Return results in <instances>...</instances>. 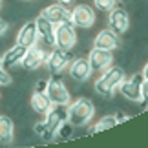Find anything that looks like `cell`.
I'll return each instance as SVG.
<instances>
[{"mask_svg":"<svg viewBox=\"0 0 148 148\" xmlns=\"http://www.w3.org/2000/svg\"><path fill=\"white\" fill-rule=\"evenodd\" d=\"M126 75H124V70L121 66H108L104 71L99 73V77L95 79V92L102 97H112L113 92L119 88Z\"/></svg>","mask_w":148,"mask_h":148,"instance_id":"1","label":"cell"},{"mask_svg":"<svg viewBox=\"0 0 148 148\" xmlns=\"http://www.w3.org/2000/svg\"><path fill=\"white\" fill-rule=\"evenodd\" d=\"M66 112H68V121L73 126H86L95 115V106L90 99L81 97L70 102L66 106Z\"/></svg>","mask_w":148,"mask_h":148,"instance_id":"2","label":"cell"},{"mask_svg":"<svg viewBox=\"0 0 148 148\" xmlns=\"http://www.w3.org/2000/svg\"><path fill=\"white\" fill-rule=\"evenodd\" d=\"M49 101L53 104L59 106H68L71 102V93L66 88V84L60 81V75H51V79L48 81V90H46Z\"/></svg>","mask_w":148,"mask_h":148,"instance_id":"3","label":"cell"},{"mask_svg":"<svg viewBox=\"0 0 148 148\" xmlns=\"http://www.w3.org/2000/svg\"><path fill=\"white\" fill-rule=\"evenodd\" d=\"M75 44H77V31L71 22H62V24L55 26V44H53L55 48L70 51L75 48Z\"/></svg>","mask_w":148,"mask_h":148,"instance_id":"4","label":"cell"},{"mask_svg":"<svg viewBox=\"0 0 148 148\" xmlns=\"http://www.w3.org/2000/svg\"><path fill=\"white\" fill-rule=\"evenodd\" d=\"M71 62V55L70 51L66 49H60V48H55L48 53V59H46V68L51 75H60L62 71L66 70L68 66H70Z\"/></svg>","mask_w":148,"mask_h":148,"instance_id":"5","label":"cell"},{"mask_svg":"<svg viewBox=\"0 0 148 148\" xmlns=\"http://www.w3.org/2000/svg\"><path fill=\"white\" fill-rule=\"evenodd\" d=\"M71 24L75 27L88 29L95 24V8L88 4H77L71 9Z\"/></svg>","mask_w":148,"mask_h":148,"instance_id":"6","label":"cell"},{"mask_svg":"<svg viewBox=\"0 0 148 148\" xmlns=\"http://www.w3.org/2000/svg\"><path fill=\"white\" fill-rule=\"evenodd\" d=\"M108 27L117 33L119 37L124 35L130 27V16H128V11L123 8V5H115L110 13H108Z\"/></svg>","mask_w":148,"mask_h":148,"instance_id":"7","label":"cell"},{"mask_svg":"<svg viewBox=\"0 0 148 148\" xmlns=\"http://www.w3.org/2000/svg\"><path fill=\"white\" fill-rule=\"evenodd\" d=\"M68 121V112H66V106H59V104H53L49 108V112L44 115V123L48 126V134H49V141L55 139L57 132H59L60 124Z\"/></svg>","mask_w":148,"mask_h":148,"instance_id":"8","label":"cell"},{"mask_svg":"<svg viewBox=\"0 0 148 148\" xmlns=\"http://www.w3.org/2000/svg\"><path fill=\"white\" fill-rule=\"evenodd\" d=\"M48 53L49 51L44 49V46L40 44H33V46L27 48L24 59L20 60V64L24 70H37V68H40L42 64H46V59H48Z\"/></svg>","mask_w":148,"mask_h":148,"instance_id":"9","label":"cell"},{"mask_svg":"<svg viewBox=\"0 0 148 148\" xmlns=\"http://www.w3.org/2000/svg\"><path fill=\"white\" fill-rule=\"evenodd\" d=\"M145 77L141 73H135L132 79H124V81L119 84V92L126 101H132V102H139L141 101V84H143Z\"/></svg>","mask_w":148,"mask_h":148,"instance_id":"10","label":"cell"},{"mask_svg":"<svg viewBox=\"0 0 148 148\" xmlns=\"http://www.w3.org/2000/svg\"><path fill=\"white\" fill-rule=\"evenodd\" d=\"M88 62L92 71H104L108 66H112L113 62V53L108 49H101V48H92V51L88 53Z\"/></svg>","mask_w":148,"mask_h":148,"instance_id":"11","label":"cell"},{"mask_svg":"<svg viewBox=\"0 0 148 148\" xmlns=\"http://www.w3.org/2000/svg\"><path fill=\"white\" fill-rule=\"evenodd\" d=\"M40 15L46 16V18L49 22H53L55 26L62 24V22H71V9H68L66 5H62L59 2L51 4V5H48V8H44Z\"/></svg>","mask_w":148,"mask_h":148,"instance_id":"12","label":"cell"},{"mask_svg":"<svg viewBox=\"0 0 148 148\" xmlns=\"http://www.w3.org/2000/svg\"><path fill=\"white\" fill-rule=\"evenodd\" d=\"M68 73L73 81L77 82H86L90 75H92V68H90L88 57H79V59L71 60L70 66H68Z\"/></svg>","mask_w":148,"mask_h":148,"instance_id":"13","label":"cell"},{"mask_svg":"<svg viewBox=\"0 0 148 148\" xmlns=\"http://www.w3.org/2000/svg\"><path fill=\"white\" fill-rule=\"evenodd\" d=\"M35 26H37V33H38V38L42 40V44L53 46L55 44V24L53 22H49L46 16L38 15L35 20Z\"/></svg>","mask_w":148,"mask_h":148,"instance_id":"14","label":"cell"},{"mask_svg":"<svg viewBox=\"0 0 148 148\" xmlns=\"http://www.w3.org/2000/svg\"><path fill=\"white\" fill-rule=\"evenodd\" d=\"M119 35L117 33H113L110 27H106V29H102L97 33V37H95L93 40V48H101V49H108V51H113L119 48Z\"/></svg>","mask_w":148,"mask_h":148,"instance_id":"15","label":"cell"},{"mask_svg":"<svg viewBox=\"0 0 148 148\" xmlns=\"http://www.w3.org/2000/svg\"><path fill=\"white\" fill-rule=\"evenodd\" d=\"M37 42H38V33H37L35 20L26 22V24L18 29V33H16V44H22V46L29 48V46H33V44H37Z\"/></svg>","mask_w":148,"mask_h":148,"instance_id":"16","label":"cell"},{"mask_svg":"<svg viewBox=\"0 0 148 148\" xmlns=\"http://www.w3.org/2000/svg\"><path fill=\"white\" fill-rule=\"evenodd\" d=\"M26 51H27V48L22 46V44H15L13 48H9V49L2 55V68L9 70V68L20 64V60L24 59V55H26Z\"/></svg>","mask_w":148,"mask_h":148,"instance_id":"17","label":"cell"},{"mask_svg":"<svg viewBox=\"0 0 148 148\" xmlns=\"http://www.w3.org/2000/svg\"><path fill=\"white\" fill-rule=\"evenodd\" d=\"M29 104L33 108V112H37L38 115H46L49 112V108L53 106V102L49 101L46 92H33L31 99H29Z\"/></svg>","mask_w":148,"mask_h":148,"instance_id":"18","label":"cell"},{"mask_svg":"<svg viewBox=\"0 0 148 148\" xmlns=\"http://www.w3.org/2000/svg\"><path fill=\"white\" fill-rule=\"evenodd\" d=\"M15 139V124L8 115H0V145H11Z\"/></svg>","mask_w":148,"mask_h":148,"instance_id":"19","label":"cell"},{"mask_svg":"<svg viewBox=\"0 0 148 148\" xmlns=\"http://www.w3.org/2000/svg\"><path fill=\"white\" fill-rule=\"evenodd\" d=\"M113 126H117V119L115 115H102L97 123L90 128V134H97V132H104V130H110Z\"/></svg>","mask_w":148,"mask_h":148,"instance_id":"20","label":"cell"},{"mask_svg":"<svg viewBox=\"0 0 148 148\" xmlns=\"http://www.w3.org/2000/svg\"><path fill=\"white\" fill-rule=\"evenodd\" d=\"M117 5V0H93V8L102 13H110V11Z\"/></svg>","mask_w":148,"mask_h":148,"instance_id":"21","label":"cell"},{"mask_svg":"<svg viewBox=\"0 0 148 148\" xmlns=\"http://www.w3.org/2000/svg\"><path fill=\"white\" fill-rule=\"evenodd\" d=\"M73 124L70 123V121H64L60 124V128H59V132H57V135L55 137H59V139H70L71 135H73Z\"/></svg>","mask_w":148,"mask_h":148,"instance_id":"22","label":"cell"},{"mask_svg":"<svg viewBox=\"0 0 148 148\" xmlns=\"http://www.w3.org/2000/svg\"><path fill=\"white\" fill-rule=\"evenodd\" d=\"M35 134L38 135V137H42L44 141H49V134H48V126H46V123L44 121H40V123H37L35 124Z\"/></svg>","mask_w":148,"mask_h":148,"instance_id":"23","label":"cell"},{"mask_svg":"<svg viewBox=\"0 0 148 148\" xmlns=\"http://www.w3.org/2000/svg\"><path fill=\"white\" fill-rule=\"evenodd\" d=\"M11 82H13V79H11V75L8 73V70L0 66V86H9Z\"/></svg>","mask_w":148,"mask_h":148,"instance_id":"24","label":"cell"},{"mask_svg":"<svg viewBox=\"0 0 148 148\" xmlns=\"http://www.w3.org/2000/svg\"><path fill=\"white\" fill-rule=\"evenodd\" d=\"M141 101H145L148 108V81H143V84H141Z\"/></svg>","mask_w":148,"mask_h":148,"instance_id":"25","label":"cell"},{"mask_svg":"<svg viewBox=\"0 0 148 148\" xmlns=\"http://www.w3.org/2000/svg\"><path fill=\"white\" fill-rule=\"evenodd\" d=\"M48 90V79H40L35 86V92H46Z\"/></svg>","mask_w":148,"mask_h":148,"instance_id":"26","label":"cell"},{"mask_svg":"<svg viewBox=\"0 0 148 148\" xmlns=\"http://www.w3.org/2000/svg\"><path fill=\"white\" fill-rule=\"evenodd\" d=\"M115 119H117V124L119 123H124V121H128V115H126V113H123V112H119V113H115Z\"/></svg>","mask_w":148,"mask_h":148,"instance_id":"27","label":"cell"},{"mask_svg":"<svg viewBox=\"0 0 148 148\" xmlns=\"http://www.w3.org/2000/svg\"><path fill=\"white\" fill-rule=\"evenodd\" d=\"M5 31H8V22L4 18H0V35H4Z\"/></svg>","mask_w":148,"mask_h":148,"instance_id":"28","label":"cell"},{"mask_svg":"<svg viewBox=\"0 0 148 148\" xmlns=\"http://www.w3.org/2000/svg\"><path fill=\"white\" fill-rule=\"evenodd\" d=\"M141 75L145 77V81H148V62L145 64V68H143V71H141Z\"/></svg>","mask_w":148,"mask_h":148,"instance_id":"29","label":"cell"},{"mask_svg":"<svg viewBox=\"0 0 148 148\" xmlns=\"http://www.w3.org/2000/svg\"><path fill=\"white\" fill-rule=\"evenodd\" d=\"M57 2H59V4H62V5H66V8H68V5H71L73 2H75V0H57Z\"/></svg>","mask_w":148,"mask_h":148,"instance_id":"30","label":"cell"},{"mask_svg":"<svg viewBox=\"0 0 148 148\" xmlns=\"http://www.w3.org/2000/svg\"><path fill=\"white\" fill-rule=\"evenodd\" d=\"M119 2H124V4H126V2H130V0H119Z\"/></svg>","mask_w":148,"mask_h":148,"instance_id":"31","label":"cell"},{"mask_svg":"<svg viewBox=\"0 0 148 148\" xmlns=\"http://www.w3.org/2000/svg\"><path fill=\"white\" fill-rule=\"evenodd\" d=\"M0 66H2V55H0Z\"/></svg>","mask_w":148,"mask_h":148,"instance_id":"32","label":"cell"},{"mask_svg":"<svg viewBox=\"0 0 148 148\" xmlns=\"http://www.w3.org/2000/svg\"><path fill=\"white\" fill-rule=\"evenodd\" d=\"M0 5H2V0H0Z\"/></svg>","mask_w":148,"mask_h":148,"instance_id":"33","label":"cell"}]
</instances>
